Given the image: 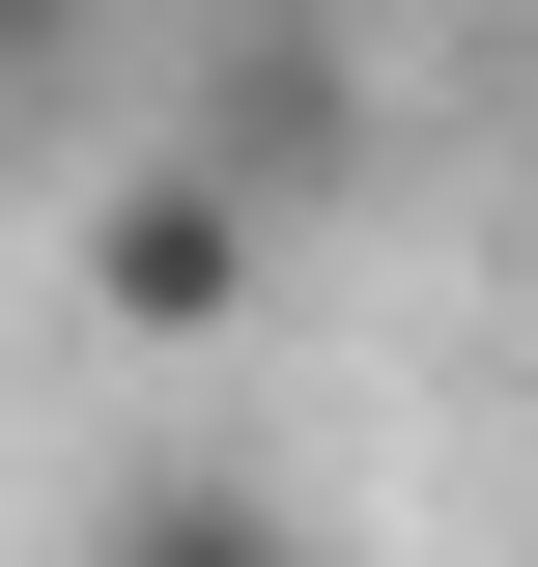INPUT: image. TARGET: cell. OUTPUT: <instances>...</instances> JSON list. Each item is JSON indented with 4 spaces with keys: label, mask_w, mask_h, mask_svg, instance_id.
<instances>
[{
    "label": "cell",
    "mask_w": 538,
    "mask_h": 567,
    "mask_svg": "<svg viewBox=\"0 0 538 567\" xmlns=\"http://www.w3.org/2000/svg\"><path fill=\"white\" fill-rule=\"evenodd\" d=\"M256 284H283V199L227 171V142H114V171H85V312H114L142 369L256 341Z\"/></svg>",
    "instance_id": "1"
},
{
    "label": "cell",
    "mask_w": 538,
    "mask_h": 567,
    "mask_svg": "<svg viewBox=\"0 0 538 567\" xmlns=\"http://www.w3.org/2000/svg\"><path fill=\"white\" fill-rule=\"evenodd\" d=\"M170 142H227V171L312 227V199H369V142H397V114H369V58H340L312 0H227L199 58H170Z\"/></svg>",
    "instance_id": "2"
},
{
    "label": "cell",
    "mask_w": 538,
    "mask_h": 567,
    "mask_svg": "<svg viewBox=\"0 0 538 567\" xmlns=\"http://www.w3.org/2000/svg\"><path fill=\"white\" fill-rule=\"evenodd\" d=\"M85 567H340L283 483H227V454H142L114 511H85Z\"/></svg>",
    "instance_id": "3"
},
{
    "label": "cell",
    "mask_w": 538,
    "mask_h": 567,
    "mask_svg": "<svg viewBox=\"0 0 538 567\" xmlns=\"http://www.w3.org/2000/svg\"><path fill=\"white\" fill-rule=\"evenodd\" d=\"M114 29H142V0H0V85H85Z\"/></svg>",
    "instance_id": "4"
}]
</instances>
